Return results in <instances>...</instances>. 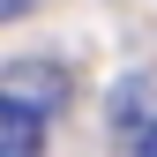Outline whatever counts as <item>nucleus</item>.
Masks as SVG:
<instances>
[{
	"instance_id": "1",
	"label": "nucleus",
	"mask_w": 157,
	"mask_h": 157,
	"mask_svg": "<svg viewBox=\"0 0 157 157\" xmlns=\"http://www.w3.org/2000/svg\"><path fill=\"white\" fill-rule=\"evenodd\" d=\"M45 150V120L23 105V97L0 90V157H37Z\"/></svg>"
},
{
	"instance_id": "2",
	"label": "nucleus",
	"mask_w": 157,
	"mask_h": 157,
	"mask_svg": "<svg viewBox=\"0 0 157 157\" xmlns=\"http://www.w3.org/2000/svg\"><path fill=\"white\" fill-rule=\"evenodd\" d=\"M8 97H23L30 112L37 105H60V97H67V75L60 67H37V60H15L8 67Z\"/></svg>"
},
{
	"instance_id": "3",
	"label": "nucleus",
	"mask_w": 157,
	"mask_h": 157,
	"mask_svg": "<svg viewBox=\"0 0 157 157\" xmlns=\"http://www.w3.org/2000/svg\"><path fill=\"white\" fill-rule=\"evenodd\" d=\"M15 15H30V0H0V23H15Z\"/></svg>"
},
{
	"instance_id": "4",
	"label": "nucleus",
	"mask_w": 157,
	"mask_h": 157,
	"mask_svg": "<svg viewBox=\"0 0 157 157\" xmlns=\"http://www.w3.org/2000/svg\"><path fill=\"white\" fill-rule=\"evenodd\" d=\"M135 157H157V127H142V142H135Z\"/></svg>"
}]
</instances>
